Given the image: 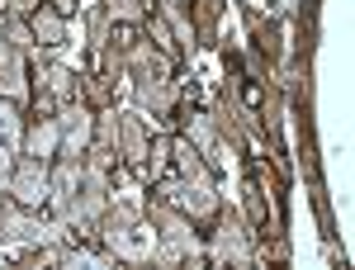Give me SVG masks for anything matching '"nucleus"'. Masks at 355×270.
<instances>
[{
	"instance_id": "obj_12",
	"label": "nucleus",
	"mask_w": 355,
	"mask_h": 270,
	"mask_svg": "<svg viewBox=\"0 0 355 270\" xmlns=\"http://www.w3.org/2000/svg\"><path fill=\"white\" fill-rule=\"evenodd\" d=\"M0 95L5 100H15V105H24L28 95H33V81H28V57H10V62H0Z\"/></svg>"
},
{
	"instance_id": "obj_2",
	"label": "nucleus",
	"mask_w": 355,
	"mask_h": 270,
	"mask_svg": "<svg viewBox=\"0 0 355 270\" xmlns=\"http://www.w3.org/2000/svg\"><path fill=\"white\" fill-rule=\"evenodd\" d=\"M152 185H157V199H166L171 209H180L190 223H214V218H218V185H214V180L162 176V180H152Z\"/></svg>"
},
{
	"instance_id": "obj_5",
	"label": "nucleus",
	"mask_w": 355,
	"mask_h": 270,
	"mask_svg": "<svg viewBox=\"0 0 355 270\" xmlns=\"http://www.w3.org/2000/svg\"><path fill=\"white\" fill-rule=\"evenodd\" d=\"M57 128H62V152L57 157H85L90 142H95V109L85 100L57 105Z\"/></svg>"
},
{
	"instance_id": "obj_7",
	"label": "nucleus",
	"mask_w": 355,
	"mask_h": 270,
	"mask_svg": "<svg viewBox=\"0 0 355 270\" xmlns=\"http://www.w3.org/2000/svg\"><path fill=\"white\" fill-rule=\"evenodd\" d=\"M76 189H81V157H53L48 162V209H53V218H67Z\"/></svg>"
},
{
	"instance_id": "obj_19",
	"label": "nucleus",
	"mask_w": 355,
	"mask_h": 270,
	"mask_svg": "<svg viewBox=\"0 0 355 270\" xmlns=\"http://www.w3.org/2000/svg\"><path fill=\"white\" fill-rule=\"evenodd\" d=\"M166 166H171V137H157L152 147H147V162H142V176L147 180H162Z\"/></svg>"
},
{
	"instance_id": "obj_26",
	"label": "nucleus",
	"mask_w": 355,
	"mask_h": 270,
	"mask_svg": "<svg viewBox=\"0 0 355 270\" xmlns=\"http://www.w3.org/2000/svg\"><path fill=\"white\" fill-rule=\"evenodd\" d=\"M0 242H5V233H0Z\"/></svg>"
},
{
	"instance_id": "obj_23",
	"label": "nucleus",
	"mask_w": 355,
	"mask_h": 270,
	"mask_svg": "<svg viewBox=\"0 0 355 270\" xmlns=\"http://www.w3.org/2000/svg\"><path fill=\"white\" fill-rule=\"evenodd\" d=\"M15 157H19V152L0 142V180H5V185H10V171H15Z\"/></svg>"
},
{
	"instance_id": "obj_18",
	"label": "nucleus",
	"mask_w": 355,
	"mask_h": 270,
	"mask_svg": "<svg viewBox=\"0 0 355 270\" xmlns=\"http://www.w3.org/2000/svg\"><path fill=\"white\" fill-rule=\"evenodd\" d=\"M90 147H105V152H119V114L105 109V114H95V142Z\"/></svg>"
},
{
	"instance_id": "obj_17",
	"label": "nucleus",
	"mask_w": 355,
	"mask_h": 270,
	"mask_svg": "<svg viewBox=\"0 0 355 270\" xmlns=\"http://www.w3.org/2000/svg\"><path fill=\"white\" fill-rule=\"evenodd\" d=\"M147 10H152V0H105V15L114 24H137V19H147Z\"/></svg>"
},
{
	"instance_id": "obj_25",
	"label": "nucleus",
	"mask_w": 355,
	"mask_h": 270,
	"mask_svg": "<svg viewBox=\"0 0 355 270\" xmlns=\"http://www.w3.org/2000/svg\"><path fill=\"white\" fill-rule=\"evenodd\" d=\"M5 194H10V185H5V180H0V199H5Z\"/></svg>"
},
{
	"instance_id": "obj_24",
	"label": "nucleus",
	"mask_w": 355,
	"mask_h": 270,
	"mask_svg": "<svg viewBox=\"0 0 355 270\" xmlns=\"http://www.w3.org/2000/svg\"><path fill=\"white\" fill-rule=\"evenodd\" d=\"M43 5H53L57 15H67V10H76V0H43Z\"/></svg>"
},
{
	"instance_id": "obj_13",
	"label": "nucleus",
	"mask_w": 355,
	"mask_h": 270,
	"mask_svg": "<svg viewBox=\"0 0 355 270\" xmlns=\"http://www.w3.org/2000/svg\"><path fill=\"white\" fill-rule=\"evenodd\" d=\"M185 142H194L209 166H223V157H218L223 147H218V133H214V119H209V114H190V119H185Z\"/></svg>"
},
{
	"instance_id": "obj_3",
	"label": "nucleus",
	"mask_w": 355,
	"mask_h": 270,
	"mask_svg": "<svg viewBox=\"0 0 355 270\" xmlns=\"http://www.w3.org/2000/svg\"><path fill=\"white\" fill-rule=\"evenodd\" d=\"M204 256H209V261H218V266H251V261H256V251H251V233L242 228V218H237V214H223V209H218V228L209 233Z\"/></svg>"
},
{
	"instance_id": "obj_10",
	"label": "nucleus",
	"mask_w": 355,
	"mask_h": 270,
	"mask_svg": "<svg viewBox=\"0 0 355 270\" xmlns=\"http://www.w3.org/2000/svg\"><path fill=\"white\" fill-rule=\"evenodd\" d=\"M28 28H33V43L48 48V53H57V48L67 43V19L57 15L53 5H38V10L28 15Z\"/></svg>"
},
{
	"instance_id": "obj_4",
	"label": "nucleus",
	"mask_w": 355,
	"mask_h": 270,
	"mask_svg": "<svg viewBox=\"0 0 355 270\" xmlns=\"http://www.w3.org/2000/svg\"><path fill=\"white\" fill-rule=\"evenodd\" d=\"M28 62H33V95H48V100H57V105H67V100H81V76L71 71V67H62V62H53V53L48 48H33L28 53Z\"/></svg>"
},
{
	"instance_id": "obj_8",
	"label": "nucleus",
	"mask_w": 355,
	"mask_h": 270,
	"mask_svg": "<svg viewBox=\"0 0 355 270\" xmlns=\"http://www.w3.org/2000/svg\"><path fill=\"white\" fill-rule=\"evenodd\" d=\"M28 157H38V162H53L57 152H62V128H57V114H33L24 119V147Z\"/></svg>"
},
{
	"instance_id": "obj_11",
	"label": "nucleus",
	"mask_w": 355,
	"mask_h": 270,
	"mask_svg": "<svg viewBox=\"0 0 355 270\" xmlns=\"http://www.w3.org/2000/svg\"><path fill=\"white\" fill-rule=\"evenodd\" d=\"M171 166L185 180H214V166L204 162V152L194 142H185V137H171Z\"/></svg>"
},
{
	"instance_id": "obj_15",
	"label": "nucleus",
	"mask_w": 355,
	"mask_h": 270,
	"mask_svg": "<svg viewBox=\"0 0 355 270\" xmlns=\"http://www.w3.org/2000/svg\"><path fill=\"white\" fill-rule=\"evenodd\" d=\"M0 142L15 147V152L24 147V114H19L15 100H5V95H0Z\"/></svg>"
},
{
	"instance_id": "obj_21",
	"label": "nucleus",
	"mask_w": 355,
	"mask_h": 270,
	"mask_svg": "<svg viewBox=\"0 0 355 270\" xmlns=\"http://www.w3.org/2000/svg\"><path fill=\"white\" fill-rule=\"evenodd\" d=\"M152 38H157L162 53H175V48H180V43L171 38V24H166V19H152Z\"/></svg>"
},
{
	"instance_id": "obj_1",
	"label": "nucleus",
	"mask_w": 355,
	"mask_h": 270,
	"mask_svg": "<svg viewBox=\"0 0 355 270\" xmlns=\"http://www.w3.org/2000/svg\"><path fill=\"white\" fill-rule=\"evenodd\" d=\"M147 223L157 228V251H152V266H199L204 261V237H199V223L171 209L166 199L147 204Z\"/></svg>"
},
{
	"instance_id": "obj_16",
	"label": "nucleus",
	"mask_w": 355,
	"mask_h": 270,
	"mask_svg": "<svg viewBox=\"0 0 355 270\" xmlns=\"http://www.w3.org/2000/svg\"><path fill=\"white\" fill-rule=\"evenodd\" d=\"M0 28H5L10 48H15L19 57H28L33 48H38V43H33V28H28V19H19V15H5V19H0Z\"/></svg>"
},
{
	"instance_id": "obj_6",
	"label": "nucleus",
	"mask_w": 355,
	"mask_h": 270,
	"mask_svg": "<svg viewBox=\"0 0 355 270\" xmlns=\"http://www.w3.org/2000/svg\"><path fill=\"white\" fill-rule=\"evenodd\" d=\"M10 199L24 204V209H43L48 204V162L19 152L15 157V171H10Z\"/></svg>"
},
{
	"instance_id": "obj_22",
	"label": "nucleus",
	"mask_w": 355,
	"mask_h": 270,
	"mask_svg": "<svg viewBox=\"0 0 355 270\" xmlns=\"http://www.w3.org/2000/svg\"><path fill=\"white\" fill-rule=\"evenodd\" d=\"M105 24H110V15L105 10H90V43L95 48H105Z\"/></svg>"
},
{
	"instance_id": "obj_20",
	"label": "nucleus",
	"mask_w": 355,
	"mask_h": 270,
	"mask_svg": "<svg viewBox=\"0 0 355 270\" xmlns=\"http://www.w3.org/2000/svg\"><path fill=\"white\" fill-rule=\"evenodd\" d=\"M166 24L175 28V38H180V48H194V28H190V19L180 15V5H166Z\"/></svg>"
},
{
	"instance_id": "obj_9",
	"label": "nucleus",
	"mask_w": 355,
	"mask_h": 270,
	"mask_svg": "<svg viewBox=\"0 0 355 270\" xmlns=\"http://www.w3.org/2000/svg\"><path fill=\"white\" fill-rule=\"evenodd\" d=\"M119 157L142 171L147 162V119L142 114H119Z\"/></svg>"
},
{
	"instance_id": "obj_14",
	"label": "nucleus",
	"mask_w": 355,
	"mask_h": 270,
	"mask_svg": "<svg viewBox=\"0 0 355 270\" xmlns=\"http://www.w3.org/2000/svg\"><path fill=\"white\" fill-rule=\"evenodd\" d=\"M137 105L142 109H152V119H157V114H166V109H171V100H175V85L171 81H137Z\"/></svg>"
}]
</instances>
